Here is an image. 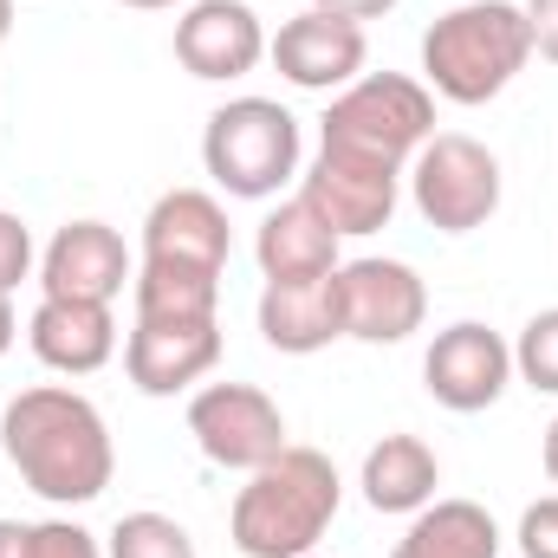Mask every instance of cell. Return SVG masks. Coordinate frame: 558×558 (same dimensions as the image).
Instances as JSON below:
<instances>
[{"instance_id":"cell-1","label":"cell","mask_w":558,"mask_h":558,"mask_svg":"<svg viewBox=\"0 0 558 558\" xmlns=\"http://www.w3.org/2000/svg\"><path fill=\"white\" fill-rule=\"evenodd\" d=\"M0 448L20 468V481L52 507H85L111 487L118 448L92 397L65 384H33L0 410Z\"/></svg>"},{"instance_id":"cell-2","label":"cell","mask_w":558,"mask_h":558,"mask_svg":"<svg viewBox=\"0 0 558 558\" xmlns=\"http://www.w3.org/2000/svg\"><path fill=\"white\" fill-rule=\"evenodd\" d=\"M344 481L331 468V454L318 448H279L267 468L247 474V487L234 494L228 533L247 558H305L338 520Z\"/></svg>"},{"instance_id":"cell-3","label":"cell","mask_w":558,"mask_h":558,"mask_svg":"<svg viewBox=\"0 0 558 558\" xmlns=\"http://www.w3.org/2000/svg\"><path fill=\"white\" fill-rule=\"evenodd\" d=\"M533 59V26L526 7L513 0H468L448 7L422 33V85L448 105H487L500 98Z\"/></svg>"},{"instance_id":"cell-4","label":"cell","mask_w":558,"mask_h":558,"mask_svg":"<svg viewBox=\"0 0 558 558\" xmlns=\"http://www.w3.org/2000/svg\"><path fill=\"white\" fill-rule=\"evenodd\" d=\"M428 137H435V92L410 72H364L331 98L318 149L364 156L384 169H410Z\"/></svg>"},{"instance_id":"cell-5","label":"cell","mask_w":558,"mask_h":558,"mask_svg":"<svg viewBox=\"0 0 558 558\" xmlns=\"http://www.w3.org/2000/svg\"><path fill=\"white\" fill-rule=\"evenodd\" d=\"M202 169L241 202H267L299 175V118L274 98H228L202 131Z\"/></svg>"},{"instance_id":"cell-6","label":"cell","mask_w":558,"mask_h":558,"mask_svg":"<svg viewBox=\"0 0 558 558\" xmlns=\"http://www.w3.org/2000/svg\"><path fill=\"white\" fill-rule=\"evenodd\" d=\"M403 175H410L416 215L441 234H474L500 208V156L461 131H435Z\"/></svg>"},{"instance_id":"cell-7","label":"cell","mask_w":558,"mask_h":558,"mask_svg":"<svg viewBox=\"0 0 558 558\" xmlns=\"http://www.w3.org/2000/svg\"><path fill=\"white\" fill-rule=\"evenodd\" d=\"M189 435H195V448L215 468H234V474H254V468L274 461L279 448H292L279 403L267 390H254V384H208V390H195Z\"/></svg>"},{"instance_id":"cell-8","label":"cell","mask_w":558,"mask_h":558,"mask_svg":"<svg viewBox=\"0 0 558 558\" xmlns=\"http://www.w3.org/2000/svg\"><path fill=\"white\" fill-rule=\"evenodd\" d=\"M422 384H428V397H435L441 410L481 416V410H494L500 390L513 384V344H507L494 325L461 318V325L435 331V344H428V357H422Z\"/></svg>"},{"instance_id":"cell-9","label":"cell","mask_w":558,"mask_h":558,"mask_svg":"<svg viewBox=\"0 0 558 558\" xmlns=\"http://www.w3.org/2000/svg\"><path fill=\"white\" fill-rule=\"evenodd\" d=\"M397 195H403V169H384V162H364V156H338V149H318V162L299 175V202L338 241L390 228Z\"/></svg>"},{"instance_id":"cell-10","label":"cell","mask_w":558,"mask_h":558,"mask_svg":"<svg viewBox=\"0 0 558 558\" xmlns=\"http://www.w3.org/2000/svg\"><path fill=\"white\" fill-rule=\"evenodd\" d=\"M338 312H344V338L403 344L428 318V286L403 260H344L338 267Z\"/></svg>"},{"instance_id":"cell-11","label":"cell","mask_w":558,"mask_h":558,"mask_svg":"<svg viewBox=\"0 0 558 558\" xmlns=\"http://www.w3.org/2000/svg\"><path fill=\"white\" fill-rule=\"evenodd\" d=\"M267 59L279 65L286 85L299 92H344L351 78H364V59H371V39L357 20H338V13H292L267 39Z\"/></svg>"},{"instance_id":"cell-12","label":"cell","mask_w":558,"mask_h":558,"mask_svg":"<svg viewBox=\"0 0 558 558\" xmlns=\"http://www.w3.org/2000/svg\"><path fill=\"white\" fill-rule=\"evenodd\" d=\"M175 59L189 78H208V85L247 78L267 59V26L247 0H195L175 20Z\"/></svg>"},{"instance_id":"cell-13","label":"cell","mask_w":558,"mask_h":558,"mask_svg":"<svg viewBox=\"0 0 558 558\" xmlns=\"http://www.w3.org/2000/svg\"><path fill=\"white\" fill-rule=\"evenodd\" d=\"M124 279H137L131 247L111 221H65L46 254H39V292L46 299H98L111 305L124 292Z\"/></svg>"},{"instance_id":"cell-14","label":"cell","mask_w":558,"mask_h":558,"mask_svg":"<svg viewBox=\"0 0 558 558\" xmlns=\"http://www.w3.org/2000/svg\"><path fill=\"white\" fill-rule=\"evenodd\" d=\"M221 364V318H137L131 344H124V371L143 397H175L189 384H202Z\"/></svg>"},{"instance_id":"cell-15","label":"cell","mask_w":558,"mask_h":558,"mask_svg":"<svg viewBox=\"0 0 558 558\" xmlns=\"http://www.w3.org/2000/svg\"><path fill=\"white\" fill-rule=\"evenodd\" d=\"M228 247H234L228 241V208L208 189H169L143 215V260L228 274Z\"/></svg>"},{"instance_id":"cell-16","label":"cell","mask_w":558,"mask_h":558,"mask_svg":"<svg viewBox=\"0 0 558 558\" xmlns=\"http://www.w3.org/2000/svg\"><path fill=\"white\" fill-rule=\"evenodd\" d=\"M26 344H33V357H39L46 371H59V377H92V371H105L111 351H118V318H111V305H98V299H39V312H33V325H26Z\"/></svg>"},{"instance_id":"cell-17","label":"cell","mask_w":558,"mask_h":558,"mask_svg":"<svg viewBox=\"0 0 558 558\" xmlns=\"http://www.w3.org/2000/svg\"><path fill=\"white\" fill-rule=\"evenodd\" d=\"M260 338L286 357H312L331 338H344V312H338V274L318 279H267L260 292Z\"/></svg>"},{"instance_id":"cell-18","label":"cell","mask_w":558,"mask_h":558,"mask_svg":"<svg viewBox=\"0 0 558 558\" xmlns=\"http://www.w3.org/2000/svg\"><path fill=\"white\" fill-rule=\"evenodd\" d=\"M254 260H260L267 279H318V274H338V267H344V260H338V234H331L299 195L279 202L274 215L260 221Z\"/></svg>"},{"instance_id":"cell-19","label":"cell","mask_w":558,"mask_h":558,"mask_svg":"<svg viewBox=\"0 0 558 558\" xmlns=\"http://www.w3.org/2000/svg\"><path fill=\"white\" fill-rule=\"evenodd\" d=\"M364 500L377 513H422L441 487V461L422 435H384L371 454H364Z\"/></svg>"},{"instance_id":"cell-20","label":"cell","mask_w":558,"mask_h":558,"mask_svg":"<svg viewBox=\"0 0 558 558\" xmlns=\"http://www.w3.org/2000/svg\"><path fill=\"white\" fill-rule=\"evenodd\" d=\"M390 558H500V526L474 500H428Z\"/></svg>"},{"instance_id":"cell-21","label":"cell","mask_w":558,"mask_h":558,"mask_svg":"<svg viewBox=\"0 0 558 558\" xmlns=\"http://www.w3.org/2000/svg\"><path fill=\"white\" fill-rule=\"evenodd\" d=\"M131 299H137V318H215L221 305V274H202V267H162V260H143L131 279Z\"/></svg>"},{"instance_id":"cell-22","label":"cell","mask_w":558,"mask_h":558,"mask_svg":"<svg viewBox=\"0 0 558 558\" xmlns=\"http://www.w3.org/2000/svg\"><path fill=\"white\" fill-rule=\"evenodd\" d=\"M105 558H195V539H189V526L169 520V513H124V520L111 526Z\"/></svg>"},{"instance_id":"cell-23","label":"cell","mask_w":558,"mask_h":558,"mask_svg":"<svg viewBox=\"0 0 558 558\" xmlns=\"http://www.w3.org/2000/svg\"><path fill=\"white\" fill-rule=\"evenodd\" d=\"M513 377L526 390H539V397H558V305L526 318V331L513 344Z\"/></svg>"},{"instance_id":"cell-24","label":"cell","mask_w":558,"mask_h":558,"mask_svg":"<svg viewBox=\"0 0 558 558\" xmlns=\"http://www.w3.org/2000/svg\"><path fill=\"white\" fill-rule=\"evenodd\" d=\"M26 558H105V546L72 520H39L26 539Z\"/></svg>"},{"instance_id":"cell-25","label":"cell","mask_w":558,"mask_h":558,"mask_svg":"<svg viewBox=\"0 0 558 558\" xmlns=\"http://www.w3.org/2000/svg\"><path fill=\"white\" fill-rule=\"evenodd\" d=\"M33 274V228L20 221V215H7L0 208V292L13 299V286Z\"/></svg>"},{"instance_id":"cell-26","label":"cell","mask_w":558,"mask_h":558,"mask_svg":"<svg viewBox=\"0 0 558 558\" xmlns=\"http://www.w3.org/2000/svg\"><path fill=\"white\" fill-rule=\"evenodd\" d=\"M520 553L526 558H558V494L533 500L520 513Z\"/></svg>"},{"instance_id":"cell-27","label":"cell","mask_w":558,"mask_h":558,"mask_svg":"<svg viewBox=\"0 0 558 558\" xmlns=\"http://www.w3.org/2000/svg\"><path fill=\"white\" fill-rule=\"evenodd\" d=\"M526 26H533V52L558 65V0H526Z\"/></svg>"},{"instance_id":"cell-28","label":"cell","mask_w":558,"mask_h":558,"mask_svg":"<svg viewBox=\"0 0 558 558\" xmlns=\"http://www.w3.org/2000/svg\"><path fill=\"white\" fill-rule=\"evenodd\" d=\"M312 7H318V13H338V20H357V26H364V20H384L397 0H312Z\"/></svg>"},{"instance_id":"cell-29","label":"cell","mask_w":558,"mask_h":558,"mask_svg":"<svg viewBox=\"0 0 558 558\" xmlns=\"http://www.w3.org/2000/svg\"><path fill=\"white\" fill-rule=\"evenodd\" d=\"M26 539H33L26 520H0V558H26Z\"/></svg>"},{"instance_id":"cell-30","label":"cell","mask_w":558,"mask_h":558,"mask_svg":"<svg viewBox=\"0 0 558 558\" xmlns=\"http://www.w3.org/2000/svg\"><path fill=\"white\" fill-rule=\"evenodd\" d=\"M13 338H20V318H13V299L0 292V357L13 351Z\"/></svg>"},{"instance_id":"cell-31","label":"cell","mask_w":558,"mask_h":558,"mask_svg":"<svg viewBox=\"0 0 558 558\" xmlns=\"http://www.w3.org/2000/svg\"><path fill=\"white\" fill-rule=\"evenodd\" d=\"M546 481L558 487V416H553V428H546Z\"/></svg>"},{"instance_id":"cell-32","label":"cell","mask_w":558,"mask_h":558,"mask_svg":"<svg viewBox=\"0 0 558 558\" xmlns=\"http://www.w3.org/2000/svg\"><path fill=\"white\" fill-rule=\"evenodd\" d=\"M124 7H137V13H162V7H175V0H124Z\"/></svg>"},{"instance_id":"cell-33","label":"cell","mask_w":558,"mask_h":558,"mask_svg":"<svg viewBox=\"0 0 558 558\" xmlns=\"http://www.w3.org/2000/svg\"><path fill=\"white\" fill-rule=\"evenodd\" d=\"M13 33V0H0V39Z\"/></svg>"}]
</instances>
